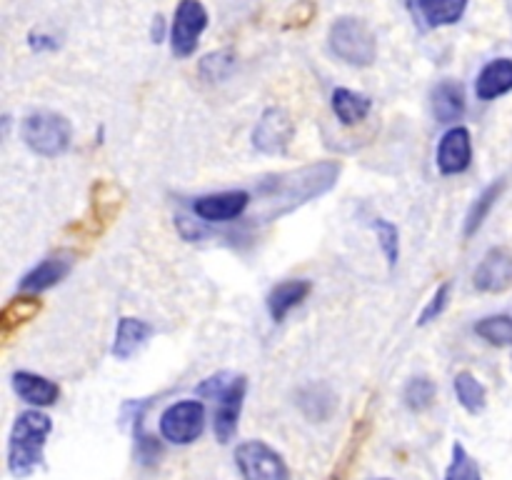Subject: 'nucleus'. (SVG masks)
Listing matches in <instances>:
<instances>
[{
  "instance_id": "nucleus-24",
  "label": "nucleus",
  "mask_w": 512,
  "mask_h": 480,
  "mask_svg": "<svg viewBox=\"0 0 512 480\" xmlns=\"http://www.w3.org/2000/svg\"><path fill=\"white\" fill-rule=\"evenodd\" d=\"M475 335L495 348H510L512 345V315H488L475 323Z\"/></svg>"
},
{
  "instance_id": "nucleus-32",
  "label": "nucleus",
  "mask_w": 512,
  "mask_h": 480,
  "mask_svg": "<svg viewBox=\"0 0 512 480\" xmlns=\"http://www.w3.org/2000/svg\"><path fill=\"white\" fill-rule=\"evenodd\" d=\"M163 33H165L163 15H155V18H153V33H150L153 43H160V40H163Z\"/></svg>"
},
{
  "instance_id": "nucleus-10",
  "label": "nucleus",
  "mask_w": 512,
  "mask_h": 480,
  "mask_svg": "<svg viewBox=\"0 0 512 480\" xmlns=\"http://www.w3.org/2000/svg\"><path fill=\"white\" fill-rule=\"evenodd\" d=\"M435 163L443 175H460L470 168L473 163V138H470V130L463 125H455V128L445 130V135L440 138L438 153H435Z\"/></svg>"
},
{
  "instance_id": "nucleus-9",
  "label": "nucleus",
  "mask_w": 512,
  "mask_h": 480,
  "mask_svg": "<svg viewBox=\"0 0 512 480\" xmlns=\"http://www.w3.org/2000/svg\"><path fill=\"white\" fill-rule=\"evenodd\" d=\"M245 393H248V380H245L243 375H238V378L230 380V383L225 385L223 393L215 398L218 400V408H215L213 430L215 438H218L220 443H230V440H233L235 430H238L240 413H243Z\"/></svg>"
},
{
  "instance_id": "nucleus-12",
  "label": "nucleus",
  "mask_w": 512,
  "mask_h": 480,
  "mask_svg": "<svg viewBox=\"0 0 512 480\" xmlns=\"http://www.w3.org/2000/svg\"><path fill=\"white\" fill-rule=\"evenodd\" d=\"M473 285L480 293H503L512 285V253L508 248H493L485 253L473 273Z\"/></svg>"
},
{
  "instance_id": "nucleus-11",
  "label": "nucleus",
  "mask_w": 512,
  "mask_h": 480,
  "mask_svg": "<svg viewBox=\"0 0 512 480\" xmlns=\"http://www.w3.org/2000/svg\"><path fill=\"white\" fill-rule=\"evenodd\" d=\"M248 205V190H223V193H210L195 200L193 213L203 223H228V220L240 218L248 210Z\"/></svg>"
},
{
  "instance_id": "nucleus-23",
  "label": "nucleus",
  "mask_w": 512,
  "mask_h": 480,
  "mask_svg": "<svg viewBox=\"0 0 512 480\" xmlns=\"http://www.w3.org/2000/svg\"><path fill=\"white\" fill-rule=\"evenodd\" d=\"M453 388H455V398L458 403L463 405L468 413L478 415L485 410V400H488V393H485V385L475 378L470 370H460L453 380Z\"/></svg>"
},
{
  "instance_id": "nucleus-21",
  "label": "nucleus",
  "mask_w": 512,
  "mask_h": 480,
  "mask_svg": "<svg viewBox=\"0 0 512 480\" xmlns=\"http://www.w3.org/2000/svg\"><path fill=\"white\" fill-rule=\"evenodd\" d=\"M470 0H418L420 15L430 28L455 25L468 10Z\"/></svg>"
},
{
  "instance_id": "nucleus-30",
  "label": "nucleus",
  "mask_w": 512,
  "mask_h": 480,
  "mask_svg": "<svg viewBox=\"0 0 512 480\" xmlns=\"http://www.w3.org/2000/svg\"><path fill=\"white\" fill-rule=\"evenodd\" d=\"M160 455H163V448H160L158 440H155L153 435L138 433V458H140V463L153 465L155 460H160Z\"/></svg>"
},
{
  "instance_id": "nucleus-3",
  "label": "nucleus",
  "mask_w": 512,
  "mask_h": 480,
  "mask_svg": "<svg viewBox=\"0 0 512 480\" xmlns=\"http://www.w3.org/2000/svg\"><path fill=\"white\" fill-rule=\"evenodd\" d=\"M328 45L335 58L353 68H368L378 58V40H375L373 28L353 15H343L330 25Z\"/></svg>"
},
{
  "instance_id": "nucleus-31",
  "label": "nucleus",
  "mask_w": 512,
  "mask_h": 480,
  "mask_svg": "<svg viewBox=\"0 0 512 480\" xmlns=\"http://www.w3.org/2000/svg\"><path fill=\"white\" fill-rule=\"evenodd\" d=\"M230 380H233V378H230L228 373L213 375V378L203 380V383L198 385V395H203V398H218V395L223 393L225 385H228Z\"/></svg>"
},
{
  "instance_id": "nucleus-33",
  "label": "nucleus",
  "mask_w": 512,
  "mask_h": 480,
  "mask_svg": "<svg viewBox=\"0 0 512 480\" xmlns=\"http://www.w3.org/2000/svg\"><path fill=\"white\" fill-rule=\"evenodd\" d=\"M385 480H388V478H385Z\"/></svg>"
},
{
  "instance_id": "nucleus-8",
  "label": "nucleus",
  "mask_w": 512,
  "mask_h": 480,
  "mask_svg": "<svg viewBox=\"0 0 512 480\" xmlns=\"http://www.w3.org/2000/svg\"><path fill=\"white\" fill-rule=\"evenodd\" d=\"M295 138V123L285 108H268L253 130V148L265 155H280Z\"/></svg>"
},
{
  "instance_id": "nucleus-29",
  "label": "nucleus",
  "mask_w": 512,
  "mask_h": 480,
  "mask_svg": "<svg viewBox=\"0 0 512 480\" xmlns=\"http://www.w3.org/2000/svg\"><path fill=\"white\" fill-rule=\"evenodd\" d=\"M448 303H450V283H443L438 290H435L430 303L423 308V313L418 315V325H428L433 323V320H438L440 315L445 313V308H448Z\"/></svg>"
},
{
  "instance_id": "nucleus-4",
  "label": "nucleus",
  "mask_w": 512,
  "mask_h": 480,
  "mask_svg": "<svg viewBox=\"0 0 512 480\" xmlns=\"http://www.w3.org/2000/svg\"><path fill=\"white\" fill-rule=\"evenodd\" d=\"M23 143L43 158H58L70 148L73 140V125L65 115L53 110H35L20 125Z\"/></svg>"
},
{
  "instance_id": "nucleus-6",
  "label": "nucleus",
  "mask_w": 512,
  "mask_h": 480,
  "mask_svg": "<svg viewBox=\"0 0 512 480\" xmlns=\"http://www.w3.org/2000/svg\"><path fill=\"white\" fill-rule=\"evenodd\" d=\"M205 405L200 400H178L160 415V435L173 445H190L203 435Z\"/></svg>"
},
{
  "instance_id": "nucleus-2",
  "label": "nucleus",
  "mask_w": 512,
  "mask_h": 480,
  "mask_svg": "<svg viewBox=\"0 0 512 480\" xmlns=\"http://www.w3.org/2000/svg\"><path fill=\"white\" fill-rule=\"evenodd\" d=\"M340 173L338 163H318L308 165L303 170H293V173L278 175L275 183H265L263 193L275 203L273 215L280 213V203H288V210L298 208V205L308 203L315 195H323L325 190L333 188L335 178Z\"/></svg>"
},
{
  "instance_id": "nucleus-13",
  "label": "nucleus",
  "mask_w": 512,
  "mask_h": 480,
  "mask_svg": "<svg viewBox=\"0 0 512 480\" xmlns=\"http://www.w3.org/2000/svg\"><path fill=\"white\" fill-rule=\"evenodd\" d=\"M70 268H73V260H70V255H65V253L50 255V258L40 260L33 270H28V273L20 278V290H23V293H30V295L50 290L53 285H58L60 280L70 273Z\"/></svg>"
},
{
  "instance_id": "nucleus-5",
  "label": "nucleus",
  "mask_w": 512,
  "mask_h": 480,
  "mask_svg": "<svg viewBox=\"0 0 512 480\" xmlns=\"http://www.w3.org/2000/svg\"><path fill=\"white\" fill-rule=\"evenodd\" d=\"M235 465L243 480H290L283 455L263 440H245L235 448Z\"/></svg>"
},
{
  "instance_id": "nucleus-16",
  "label": "nucleus",
  "mask_w": 512,
  "mask_h": 480,
  "mask_svg": "<svg viewBox=\"0 0 512 480\" xmlns=\"http://www.w3.org/2000/svg\"><path fill=\"white\" fill-rule=\"evenodd\" d=\"M313 285L310 280L295 278V280H285V283H278L273 290L268 293V313L275 323H283L300 303L310 295Z\"/></svg>"
},
{
  "instance_id": "nucleus-1",
  "label": "nucleus",
  "mask_w": 512,
  "mask_h": 480,
  "mask_svg": "<svg viewBox=\"0 0 512 480\" xmlns=\"http://www.w3.org/2000/svg\"><path fill=\"white\" fill-rule=\"evenodd\" d=\"M53 420L40 410H25L15 418L8 440V470L13 478H28L43 463Z\"/></svg>"
},
{
  "instance_id": "nucleus-20",
  "label": "nucleus",
  "mask_w": 512,
  "mask_h": 480,
  "mask_svg": "<svg viewBox=\"0 0 512 480\" xmlns=\"http://www.w3.org/2000/svg\"><path fill=\"white\" fill-rule=\"evenodd\" d=\"M43 310V303H40L35 295H23V298H13L5 303L3 313H0V333L8 340L20 325H25L28 320H33L35 315Z\"/></svg>"
},
{
  "instance_id": "nucleus-14",
  "label": "nucleus",
  "mask_w": 512,
  "mask_h": 480,
  "mask_svg": "<svg viewBox=\"0 0 512 480\" xmlns=\"http://www.w3.org/2000/svg\"><path fill=\"white\" fill-rule=\"evenodd\" d=\"M13 390L18 393L20 400H25L33 408H50L60 398L58 383H53V380L43 378L38 373H30V370L13 373Z\"/></svg>"
},
{
  "instance_id": "nucleus-26",
  "label": "nucleus",
  "mask_w": 512,
  "mask_h": 480,
  "mask_svg": "<svg viewBox=\"0 0 512 480\" xmlns=\"http://www.w3.org/2000/svg\"><path fill=\"white\" fill-rule=\"evenodd\" d=\"M373 230H375V235H378V243H380V250H383L385 260H388L390 268H395V265H398V258H400L398 225L390 223V220H385V218H375Z\"/></svg>"
},
{
  "instance_id": "nucleus-7",
  "label": "nucleus",
  "mask_w": 512,
  "mask_h": 480,
  "mask_svg": "<svg viewBox=\"0 0 512 480\" xmlns=\"http://www.w3.org/2000/svg\"><path fill=\"white\" fill-rule=\"evenodd\" d=\"M208 20V10L200 0H180L170 25V48L175 58H190L198 50V40L208 28Z\"/></svg>"
},
{
  "instance_id": "nucleus-25",
  "label": "nucleus",
  "mask_w": 512,
  "mask_h": 480,
  "mask_svg": "<svg viewBox=\"0 0 512 480\" xmlns=\"http://www.w3.org/2000/svg\"><path fill=\"white\" fill-rule=\"evenodd\" d=\"M445 480H483L480 465L460 443L453 445V460L445 470Z\"/></svg>"
},
{
  "instance_id": "nucleus-28",
  "label": "nucleus",
  "mask_w": 512,
  "mask_h": 480,
  "mask_svg": "<svg viewBox=\"0 0 512 480\" xmlns=\"http://www.w3.org/2000/svg\"><path fill=\"white\" fill-rule=\"evenodd\" d=\"M235 65V58L230 50H215V53H208L203 60H200V75H203L205 80H225L230 75V70H233Z\"/></svg>"
},
{
  "instance_id": "nucleus-22",
  "label": "nucleus",
  "mask_w": 512,
  "mask_h": 480,
  "mask_svg": "<svg viewBox=\"0 0 512 480\" xmlns=\"http://www.w3.org/2000/svg\"><path fill=\"white\" fill-rule=\"evenodd\" d=\"M503 190H505V180L498 178L495 183H490L478 198H475V203L470 205L468 210V218H465V238H473V235L483 228V223L488 220L490 210L495 208V203L500 200Z\"/></svg>"
},
{
  "instance_id": "nucleus-17",
  "label": "nucleus",
  "mask_w": 512,
  "mask_h": 480,
  "mask_svg": "<svg viewBox=\"0 0 512 480\" xmlns=\"http://www.w3.org/2000/svg\"><path fill=\"white\" fill-rule=\"evenodd\" d=\"M512 90V58H495L485 65L475 80V95L480 100H495Z\"/></svg>"
},
{
  "instance_id": "nucleus-18",
  "label": "nucleus",
  "mask_w": 512,
  "mask_h": 480,
  "mask_svg": "<svg viewBox=\"0 0 512 480\" xmlns=\"http://www.w3.org/2000/svg\"><path fill=\"white\" fill-rule=\"evenodd\" d=\"M153 335V325L145 323L138 318H120L118 328H115V340H113V355L118 360H128L143 348L145 343Z\"/></svg>"
},
{
  "instance_id": "nucleus-27",
  "label": "nucleus",
  "mask_w": 512,
  "mask_h": 480,
  "mask_svg": "<svg viewBox=\"0 0 512 480\" xmlns=\"http://www.w3.org/2000/svg\"><path fill=\"white\" fill-rule=\"evenodd\" d=\"M435 400V383L430 378H413L405 385V405L415 413H423L433 405Z\"/></svg>"
},
{
  "instance_id": "nucleus-19",
  "label": "nucleus",
  "mask_w": 512,
  "mask_h": 480,
  "mask_svg": "<svg viewBox=\"0 0 512 480\" xmlns=\"http://www.w3.org/2000/svg\"><path fill=\"white\" fill-rule=\"evenodd\" d=\"M330 105H333L335 118L343 125H358L363 123L365 118L373 110V100L363 93H355L350 88H335L333 98H330Z\"/></svg>"
},
{
  "instance_id": "nucleus-15",
  "label": "nucleus",
  "mask_w": 512,
  "mask_h": 480,
  "mask_svg": "<svg viewBox=\"0 0 512 480\" xmlns=\"http://www.w3.org/2000/svg\"><path fill=\"white\" fill-rule=\"evenodd\" d=\"M430 105H433V115L438 123H458L465 115V88L458 80H443L433 88L430 95Z\"/></svg>"
}]
</instances>
